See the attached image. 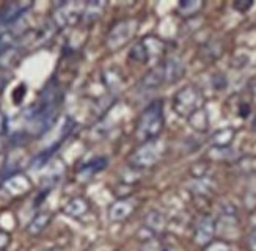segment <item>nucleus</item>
<instances>
[{
  "instance_id": "f257e3e1",
  "label": "nucleus",
  "mask_w": 256,
  "mask_h": 251,
  "mask_svg": "<svg viewBox=\"0 0 256 251\" xmlns=\"http://www.w3.org/2000/svg\"><path fill=\"white\" fill-rule=\"evenodd\" d=\"M164 124H165L164 104L162 101H154L142 112L136 127V137L142 143L156 140L160 135Z\"/></svg>"
},
{
  "instance_id": "f03ea898",
  "label": "nucleus",
  "mask_w": 256,
  "mask_h": 251,
  "mask_svg": "<svg viewBox=\"0 0 256 251\" xmlns=\"http://www.w3.org/2000/svg\"><path fill=\"white\" fill-rule=\"evenodd\" d=\"M203 105V94L195 86H186L173 97V110L181 118H190Z\"/></svg>"
},
{
  "instance_id": "7ed1b4c3",
  "label": "nucleus",
  "mask_w": 256,
  "mask_h": 251,
  "mask_svg": "<svg viewBox=\"0 0 256 251\" xmlns=\"http://www.w3.org/2000/svg\"><path fill=\"white\" fill-rule=\"evenodd\" d=\"M164 143L159 141L158 138L156 140H151V141H146V143H142L136 151H134V154L129 157V163L130 167L134 168H150L152 165H156L162 154H164Z\"/></svg>"
},
{
  "instance_id": "20e7f679",
  "label": "nucleus",
  "mask_w": 256,
  "mask_h": 251,
  "mask_svg": "<svg viewBox=\"0 0 256 251\" xmlns=\"http://www.w3.org/2000/svg\"><path fill=\"white\" fill-rule=\"evenodd\" d=\"M137 20L134 19H123L116 22L112 28H110L106 46L108 50H118L120 47H123L124 44L130 41V38L136 35L137 31Z\"/></svg>"
},
{
  "instance_id": "39448f33",
  "label": "nucleus",
  "mask_w": 256,
  "mask_h": 251,
  "mask_svg": "<svg viewBox=\"0 0 256 251\" xmlns=\"http://www.w3.org/2000/svg\"><path fill=\"white\" fill-rule=\"evenodd\" d=\"M217 233V223L212 217H203L200 218V222L195 226V233H194V240L198 247L206 248L210 242H214V236Z\"/></svg>"
},
{
  "instance_id": "423d86ee",
  "label": "nucleus",
  "mask_w": 256,
  "mask_h": 251,
  "mask_svg": "<svg viewBox=\"0 0 256 251\" xmlns=\"http://www.w3.org/2000/svg\"><path fill=\"white\" fill-rule=\"evenodd\" d=\"M84 9L85 5L74 2V3H63L58 9H57V16H55V24L60 27H66V25H74L76 22L84 17Z\"/></svg>"
},
{
  "instance_id": "0eeeda50",
  "label": "nucleus",
  "mask_w": 256,
  "mask_h": 251,
  "mask_svg": "<svg viewBox=\"0 0 256 251\" xmlns=\"http://www.w3.org/2000/svg\"><path fill=\"white\" fill-rule=\"evenodd\" d=\"M162 68H164L165 83H174V82H178L184 75V72H186L184 63L180 58H176V57H172V58L166 60L162 64Z\"/></svg>"
},
{
  "instance_id": "6e6552de",
  "label": "nucleus",
  "mask_w": 256,
  "mask_h": 251,
  "mask_svg": "<svg viewBox=\"0 0 256 251\" xmlns=\"http://www.w3.org/2000/svg\"><path fill=\"white\" fill-rule=\"evenodd\" d=\"M30 6H32V2H13V3H8L2 9V13H0V22H2V24L14 22V20L19 19L22 14H24Z\"/></svg>"
},
{
  "instance_id": "1a4fd4ad",
  "label": "nucleus",
  "mask_w": 256,
  "mask_h": 251,
  "mask_svg": "<svg viewBox=\"0 0 256 251\" xmlns=\"http://www.w3.org/2000/svg\"><path fill=\"white\" fill-rule=\"evenodd\" d=\"M134 212V201L130 200H118L108 207V218L112 222H123L130 217Z\"/></svg>"
},
{
  "instance_id": "9d476101",
  "label": "nucleus",
  "mask_w": 256,
  "mask_h": 251,
  "mask_svg": "<svg viewBox=\"0 0 256 251\" xmlns=\"http://www.w3.org/2000/svg\"><path fill=\"white\" fill-rule=\"evenodd\" d=\"M90 207H92L90 201L86 198H84V196H77V198H72L71 201H68V204L63 207V212H64V215H68L71 218H80L85 214L90 212Z\"/></svg>"
},
{
  "instance_id": "9b49d317",
  "label": "nucleus",
  "mask_w": 256,
  "mask_h": 251,
  "mask_svg": "<svg viewBox=\"0 0 256 251\" xmlns=\"http://www.w3.org/2000/svg\"><path fill=\"white\" fill-rule=\"evenodd\" d=\"M52 222V215L49 212H40L32 218V222L27 226V233L30 236H40L41 233L46 231V228Z\"/></svg>"
},
{
  "instance_id": "f8f14e48",
  "label": "nucleus",
  "mask_w": 256,
  "mask_h": 251,
  "mask_svg": "<svg viewBox=\"0 0 256 251\" xmlns=\"http://www.w3.org/2000/svg\"><path fill=\"white\" fill-rule=\"evenodd\" d=\"M234 137H236V130L234 129H232V127H224V129L217 130V132H214L212 138H210V143H212L218 149H225L232 143Z\"/></svg>"
},
{
  "instance_id": "ddd939ff",
  "label": "nucleus",
  "mask_w": 256,
  "mask_h": 251,
  "mask_svg": "<svg viewBox=\"0 0 256 251\" xmlns=\"http://www.w3.org/2000/svg\"><path fill=\"white\" fill-rule=\"evenodd\" d=\"M144 226H146V229H150L151 233L159 234L166 226V218L159 211H151V212H148L146 217H144Z\"/></svg>"
},
{
  "instance_id": "4468645a",
  "label": "nucleus",
  "mask_w": 256,
  "mask_h": 251,
  "mask_svg": "<svg viewBox=\"0 0 256 251\" xmlns=\"http://www.w3.org/2000/svg\"><path fill=\"white\" fill-rule=\"evenodd\" d=\"M162 83H165L162 64H160V66L152 68L142 80V86H143V88H146V90H154V88H158V86H160Z\"/></svg>"
},
{
  "instance_id": "2eb2a0df",
  "label": "nucleus",
  "mask_w": 256,
  "mask_h": 251,
  "mask_svg": "<svg viewBox=\"0 0 256 251\" xmlns=\"http://www.w3.org/2000/svg\"><path fill=\"white\" fill-rule=\"evenodd\" d=\"M144 46V50H146V55H148V61H151L152 58L162 55V52L165 50V42L159 38H154V36H148V38H143L140 39Z\"/></svg>"
},
{
  "instance_id": "dca6fc26",
  "label": "nucleus",
  "mask_w": 256,
  "mask_h": 251,
  "mask_svg": "<svg viewBox=\"0 0 256 251\" xmlns=\"http://www.w3.org/2000/svg\"><path fill=\"white\" fill-rule=\"evenodd\" d=\"M30 189V181L26 176H13L5 182V190L10 195H20Z\"/></svg>"
},
{
  "instance_id": "f3484780",
  "label": "nucleus",
  "mask_w": 256,
  "mask_h": 251,
  "mask_svg": "<svg viewBox=\"0 0 256 251\" xmlns=\"http://www.w3.org/2000/svg\"><path fill=\"white\" fill-rule=\"evenodd\" d=\"M203 5L204 3L202 2V0H181L180 5H178V13L184 17L194 16V14L202 11Z\"/></svg>"
},
{
  "instance_id": "a211bd4d",
  "label": "nucleus",
  "mask_w": 256,
  "mask_h": 251,
  "mask_svg": "<svg viewBox=\"0 0 256 251\" xmlns=\"http://www.w3.org/2000/svg\"><path fill=\"white\" fill-rule=\"evenodd\" d=\"M104 8H106V2H104V0H98V2L92 0V2H88V3L85 5L84 17H82V19L94 20V19H98L99 16H101V13L104 11Z\"/></svg>"
},
{
  "instance_id": "6ab92c4d",
  "label": "nucleus",
  "mask_w": 256,
  "mask_h": 251,
  "mask_svg": "<svg viewBox=\"0 0 256 251\" xmlns=\"http://www.w3.org/2000/svg\"><path fill=\"white\" fill-rule=\"evenodd\" d=\"M188 123L192 124V127L198 132H206L209 127V118L203 108H200L198 112H195L190 118H188Z\"/></svg>"
},
{
  "instance_id": "aec40b11",
  "label": "nucleus",
  "mask_w": 256,
  "mask_h": 251,
  "mask_svg": "<svg viewBox=\"0 0 256 251\" xmlns=\"http://www.w3.org/2000/svg\"><path fill=\"white\" fill-rule=\"evenodd\" d=\"M129 58L137 63H148V55H146V50H144V46L142 41L134 44V47L130 49V53H129Z\"/></svg>"
},
{
  "instance_id": "412c9836",
  "label": "nucleus",
  "mask_w": 256,
  "mask_h": 251,
  "mask_svg": "<svg viewBox=\"0 0 256 251\" xmlns=\"http://www.w3.org/2000/svg\"><path fill=\"white\" fill-rule=\"evenodd\" d=\"M14 42V33L10 30H4L0 31V53L5 52L6 49H10L11 46H13Z\"/></svg>"
},
{
  "instance_id": "4be33fe9",
  "label": "nucleus",
  "mask_w": 256,
  "mask_h": 251,
  "mask_svg": "<svg viewBox=\"0 0 256 251\" xmlns=\"http://www.w3.org/2000/svg\"><path fill=\"white\" fill-rule=\"evenodd\" d=\"M204 251H232V248L225 240H214L204 248Z\"/></svg>"
},
{
  "instance_id": "5701e85b",
  "label": "nucleus",
  "mask_w": 256,
  "mask_h": 251,
  "mask_svg": "<svg viewBox=\"0 0 256 251\" xmlns=\"http://www.w3.org/2000/svg\"><path fill=\"white\" fill-rule=\"evenodd\" d=\"M232 6H234V9H238L239 13H247L253 6V0H236V2L232 3Z\"/></svg>"
},
{
  "instance_id": "b1692460",
  "label": "nucleus",
  "mask_w": 256,
  "mask_h": 251,
  "mask_svg": "<svg viewBox=\"0 0 256 251\" xmlns=\"http://www.w3.org/2000/svg\"><path fill=\"white\" fill-rule=\"evenodd\" d=\"M247 248L248 251H256V225L252 228V231L247 236Z\"/></svg>"
},
{
  "instance_id": "393cba45",
  "label": "nucleus",
  "mask_w": 256,
  "mask_h": 251,
  "mask_svg": "<svg viewBox=\"0 0 256 251\" xmlns=\"http://www.w3.org/2000/svg\"><path fill=\"white\" fill-rule=\"evenodd\" d=\"M250 93H252V97H253V101L256 102V79L250 83Z\"/></svg>"
},
{
  "instance_id": "a878e982",
  "label": "nucleus",
  "mask_w": 256,
  "mask_h": 251,
  "mask_svg": "<svg viewBox=\"0 0 256 251\" xmlns=\"http://www.w3.org/2000/svg\"><path fill=\"white\" fill-rule=\"evenodd\" d=\"M159 251H174L172 247H160V250Z\"/></svg>"
},
{
  "instance_id": "bb28decb",
  "label": "nucleus",
  "mask_w": 256,
  "mask_h": 251,
  "mask_svg": "<svg viewBox=\"0 0 256 251\" xmlns=\"http://www.w3.org/2000/svg\"><path fill=\"white\" fill-rule=\"evenodd\" d=\"M253 130L256 132V116H254V119H253Z\"/></svg>"
},
{
  "instance_id": "cd10ccee",
  "label": "nucleus",
  "mask_w": 256,
  "mask_h": 251,
  "mask_svg": "<svg viewBox=\"0 0 256 251\" xmlns=\"http://www.w3.org/2000/svg\"><path fill=\"white\" fill-rule=\"evenodd\" d=\"M48 251H60V250H48Z\"/></svg>"
}]
</instances>
